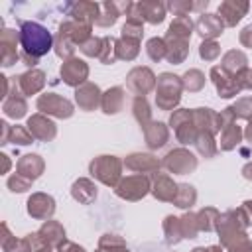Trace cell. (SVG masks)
Returning <instances> with one entry per match:
<instances>
[{
	"instance_id": "1",
	"label": "cell",
	"mask_w": 252,
	"mask_h": 252,
	"mask_svg": "<svg viewBox=\"0 0 252 252\" xmlns=\"http://www.w3.org/2000/svg\"><path fill=\"white\" fill-rule=\"evenodd\" d=\"M20 41L28 55L41 57L51 49V33L37 22H24L20 28Z\"/></svg>"
}]
</instances>
